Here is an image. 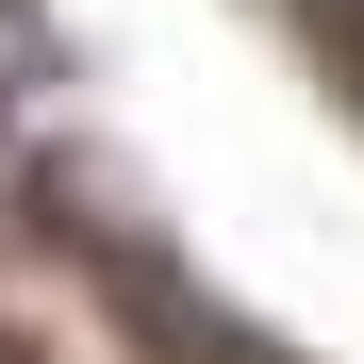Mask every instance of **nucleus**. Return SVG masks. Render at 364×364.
<instances>
[{
    "instance_id": "obj_1",
    "label": "nucleus",
    "mask_w": 364,
    "mask_h": 364,
    "mask_svg": "<svg viewBox=\"0 0 364 364\" xmlns=\"http://www.w3.org/2000/svg\"><path fill=\"white\" fill-rule=\"evenodd\" d=\"M67 83V33H50V0H0V116Z\"/></svg>"
},
{
    "instance_id": "obj_2",
    "label": "nucleus",
    "mask_w": 364,
    "mask_h": 364,
    "mask_svg": "<svg viewBox=\"0 0 364 364\" xmlns=\"http://www.w3.org/2000/svg\"><path fill=\"white\" fill-rule=\"evenodd\" d=\"M282 17H298V33H315V50H331V67L364 83V0H282Z\"/></svg>"
}]
</instances>
